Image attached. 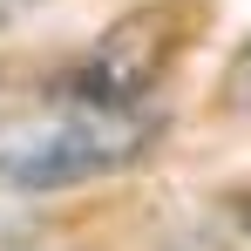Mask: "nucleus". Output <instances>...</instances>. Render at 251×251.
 Wrapping results in <instances>:
<instances>
[{
	"mask_svg": "<svg viewBox=\"0 0 251 251\" xmlns=\"http://www.w3.org/2000/svg\"><path fill=\"white\" fill-rule=\"evenodd\" d=\"M21 7H27V0H0V27H7V21H14Z\"/></svg>",
	"mask_w": 251,
	"mask_h": 251,
	"instance_id": "nucleus-4",
	"label": "nucleus"
},
{
	"mask_svg": "<svg viewBox=\"0 0 251 251\" xmlns=\"http://www.w3.org/2000/svg\"><path fill=\"white\" fill-rule=\"evenodd\" d=\"M245 231H251V197H245Z\"/></svg>",
	"mask_w": 251,
	"mask_h": 251,
	"instance_id": "nucleus-5",
	"label": "nucleus"
},
{
	"mask_svg": "<svg viewBox=\"0 0 251 251\" xmlns=\"http://www.w3.org/2000/svg\"><path fill=\"white\" fill-rule=\"evenodd\" d=\"M217 102H224V109H251V41L231 54V68H224V88H217Z\"/></svg>",
	"mask_w": 251,
	"mask_h": 251,
	"instance_id": "nucleus-3",
	"label": "nucleus"
},
{
	"mask_svg": "<svg viewBox=\"0 0 251 251\" xmlns=\"http://www.w3.org/2000/svg\"><path fill=\"white\" fill-rule=\"evenodd\" d=\"M156 143H163L156 109L61 88L54 102L0 116V190H75L143 163Z\"/></svg>",
	"mask_w": 251,
	"mask_h": 251,
	"instance_id": "nucleus-1",
	"label": "nucleus"
},
{
	"mask_svg": "<svg viewBox=\"0 0 251 251\" xmlns=\"http://www.w3.org/2000/svg\"><path fill=\"white\" fill-rule=\"evenodd\" d=\"M176 48H183V21H170V7L163 14L143 7V14H129L123 27L68 75V88L95 95V102H143V88L176 61Z\"/></svg>",
	"mask_w": 251,
	"mask_h": 251,
	"instance_id": "nucleus-2",
	"label": "nucleus"
}]
</instances>
